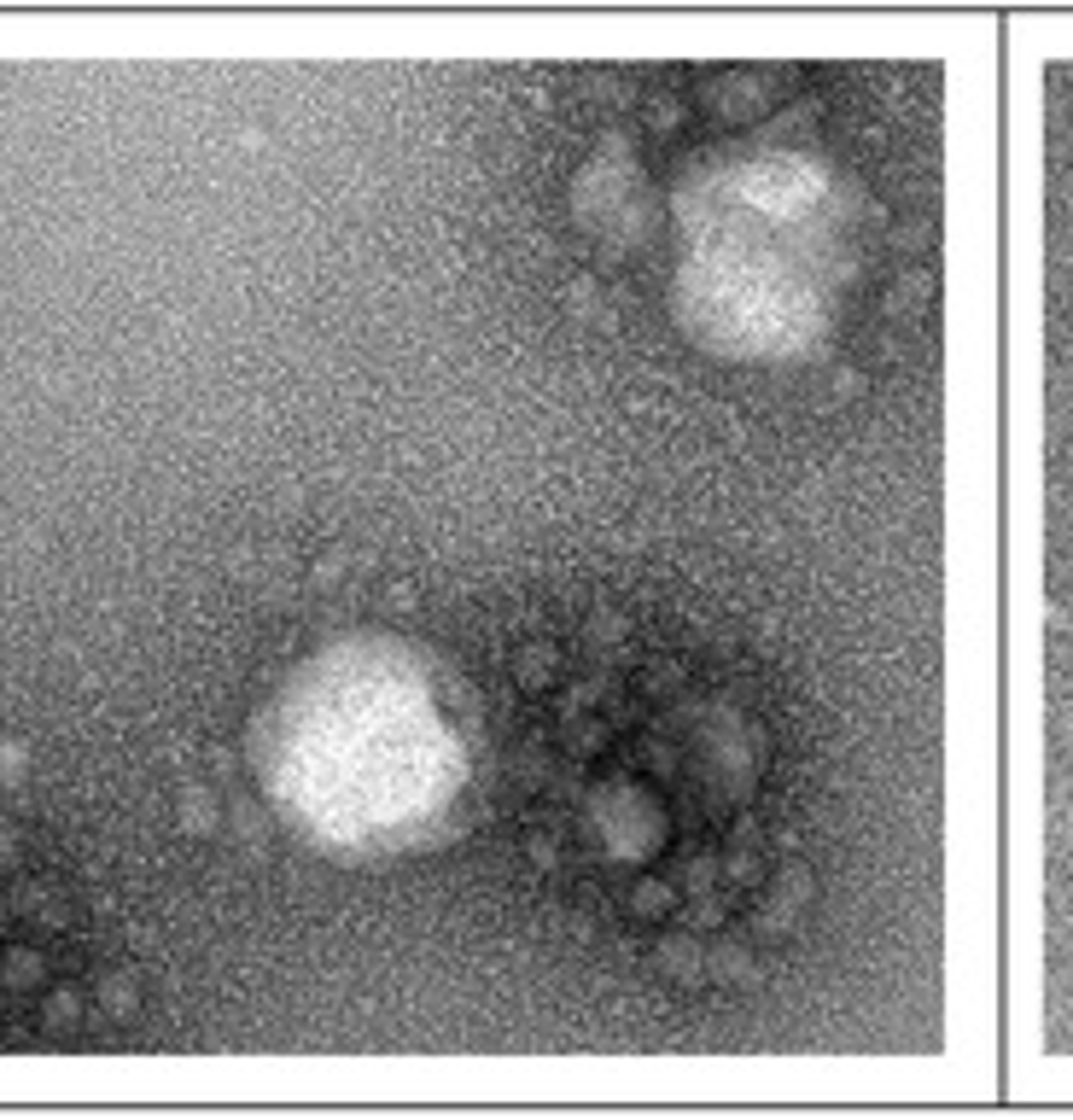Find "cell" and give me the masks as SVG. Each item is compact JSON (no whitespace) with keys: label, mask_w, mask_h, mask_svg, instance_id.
<instances>
[{"label":"cell","mask_w":1073,"mask_h":1120,"mask_svg":"<svg viewBox=\"0 0 1073 1120\" xmlns=\"http://www.w3.org/2000/svg\"><path fill=\"white\" fill-rule=\"evenodd\" d=\"M548 665H555V660H548V648H526V660H519V677H526V683H543Z\"/></svg>","instance_id":"obj_2"},{"label":"cell","mask_w":1073,"mask_h":1120,"mask_svg":"<svg viewBox=\"0 0 1073 1120\" xmlns=\"http://www.w3.org/2000/svg\"><path fill=\"white\" fill-rule=\"evenodd\" d=\"M660 963L671 969V975H689V980H694V975H700V969H706V963H700V952H694V945H660Z\"/></svg>","instance_id":"obj_1"},{"label":"cell","mask_w":1073,"mask_h":1120,"mask_svg":"<svg viewBox=\"0 0 1073 1120\" xmlns=\"http://www.w3.org/2000/svg\"><path fill=\"white\" fill-rule=\"evenodd\" d=\"M665 905H671L665 887H642V893H636V910H648V917H654V910H665Z\"/></svg>","instance_id":"obj_3"}]
</instances>
